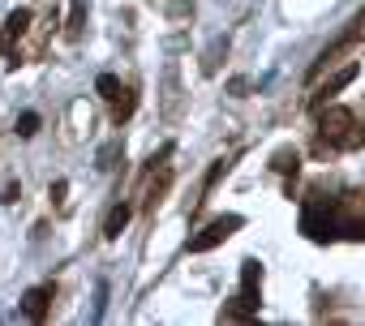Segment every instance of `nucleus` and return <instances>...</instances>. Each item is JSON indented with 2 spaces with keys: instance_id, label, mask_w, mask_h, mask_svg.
<instances>
[{
  "instance_id": "f257e3e1",
  "label": "nucleus",
  "mask_w": 365,
  "mask_h": 326,
  "mask_svg": "<svg viewBox=\"0 0 365 326\" xmlns=\"http://www.w3.org/2000/svg\"><path fill=\"white\" fill-rule=\"evenodd\" d=\"M301 232L318 245L327 241H365V211H361V194H344V198H322L309 194L301 206Z\"/></svg>"
},
{
  "instance_id": "f03ea898",
  "label": "nucleus",
  "mask_w": 365,
  "mask_h": 326,
  "mask_svg": "<svg viewBox=\"0 0 365 326\" xmlns=\"http://www.w3.org/2000/svg\"><path fill=\"white\" fill-rule=\"evenodd\" d=\"M361 142H365V125H356L348 107H318V146L352 150Z\"/></svg>"
},
{
  "instance_id": "7ed1b4c3",
  "label": "nucleus",
  "mask_w": 365,
  "mask_h": 326,
  "mask_svg": "<svg viewBox=\"0 0 365 326\" xmlns=\"http://www.w3.org/2000/svg\"><path fill=\"white\" fill-rule=\"evenodd\" d=\"M262 309V262L245 258L241 262V292L220 309V322H250Z\"/></svg>"
},
{
  "instance_id": "20e7f679",
  "label": "nucleus",
  "mask_w": 365,
  "mask_h": 326,
  "mask_svg": "<svg viewBox=\"0 0 365 326\" xmlns=\"http://www.w3.org/2000/svg\"><path fill=\"white\" fill-rule=\"evenodd\" d=\"M245 228V219L241 215H220V219H211L207 228H198V236H190V253H207V249H215V245H224L232 232H241Z\"/></svg>"
},
{
  "instance_id": "39448f33",
  "label": "nucleus",
  "mask_w": 365,
  "mask_h": 326,
  "mask_svg": "<svg viewBox=\"0 0 365 326\" xmlns=\"http://www.w3.org/2000/svg\"><path fill=\"white\" fill-rule=\"evenodd\" d=\"M361 31H365V14H356V18L348 22V31H344V35H339V39H335V43H331V48H327V52H322L314 65H309V82H314V78H318V73H322V69H327L335 56H339V52H348V48L361 39Z\"/></svg>"
},
{
  "instance_id": "423d86ee",
  "label": "nucleus",
  "mask_w": 365,
  "mask_h": 326,
  "mask_svg": "<svg viewBox=\"0 0 365 326\" xmlns=\"http://www.w3.org/2000/svg\"><path fill=\"white\" fill-rule=\"evenodd\" d=\"M356 73H361V61H348L339 73H331V78L318 86V95H309V107H314V112H318V107H327V99H335V95H339V90H344Z\"/></svg>"
},
{
  "instance_id": "0eeeda50",
  "label": "nucleus",
  "mask_w": 365,
  "mask_h": 326,
  "mask_svg": "<svg viewBox=\"0 0 365 326\" xmlns=\"http://www.w3.org/2000/svg\"><path fill=\"white\" fill-rule=\"evenodd\" d=\"M48 305H52V288H31V292L22 296V313H26L31 322H43V317H48Z\"/></svg>"
},
{
  "instance_id": "6e6552de",
  "label": "nucleus",
  "mask_w": 365,
  "mask_h": 326,
  "mask_svg": "<svg viewBox=\"0 0 365 326\" xmlns=\"http://www.w3.org/2000/svg\"><path fill=\"white\" fill-rule=\"evenodd\" d=\"M26 26H31V9H14V14L5 18V35H0V48L9 52V48L26 35Z\"/></svg>"
},
{
  "instance_id": "1a4fd4ad",
  "label": "nucleus",
  "mask_w": 365,
  "mask_h": 326,
  "mask_svg": "<svg viewBox=\"0 0 365 326\" xmlns=\"http://www.w3.org/2000/svg\"><path fill=\"white\" fill-rule=\"evenodd\" d=\"M271 168L284 172V177H297V172H301V154H297L292 146H279V150L271 154Z\"/></svg>"
},
{
  "instance_id": "9d476101",
  "label": "nucleus",
  "mask_w": 365,
  "mask_h": 326,
  "mask_svg": "<svg viewBox=\"0 0 365 326\" xmlns=\"http://www.w3.org/2000/svg\"><path fill=\"white\" fill-rule=\"evenodd\" d=\"M129 215H133L129 206H112V215H108V224H103V236H108V241H116V236L129 228Z\"/></svg>"
},
{
  "instance_id": "9b49d317",
  "label": "nucleus",
  "mask_w": 365,
  "mask_h": 326,
  "mask_svg": "<svg viewBox=\"0 0 365 326\" xmlns=\"http://www.w3.org/2000/svg\"><path fill=\"white\" fill-rule=\"evenodd\" d=\"M82 26H86V0H73V5H69V22H65V35L69 39H82Z\"/></svg>"
},
{
  "instance_id": "f8f14e48",
  "label": "nucleus",
  "mask_w": 365,
  "mask_h": 326,
  "mask_svg": "<svg viewBox=\"0 0 365 326\" xmlns=\"http://www.w3.org/2000/svg\"><path fill=\"white\" fill-rule=\"evenodd\" d=\"M95 90H99V95H103V99H108V103H112V99H120V95H125V86H120V82H116V78H112V73H103V78H99V82H95Z\"/></svg>"
},
{
  "instance_id": "ddd939ff",
  "label": "nucleus",
  "mask_w": 365,
  "mask_h": 326,
  "mask_svg": "<svg viewBox=\"0 0 365 326\" xmlns=\"http://www.w3.org/2000/svg\"><path fill=\"white\" fill-rule=\"evenodd\" d=\"M129 116H133V95H129V90H125V95H120V99H112V120H116V125H120V120H129Z\"/></svg>"
},
{
  "instance_id": "4468645a",
  "label": "nucleus",
  "mask_w": 365,
  "mask_h": 326,
  "mask_svg": "<svg viewBox=\"0 0 365 326\" xmlns=\"http://www.w3.org/2000/svg\"><path fill=\"white\" fill-rule=\"evenodd\" d=\"M18 133H22V137H35V133H39V116H35V112H22Z\"/></svg>"
}]
</instances>
